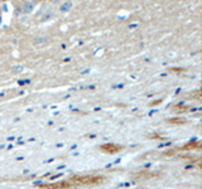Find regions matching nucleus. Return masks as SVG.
<instances>
[{"instance_id": "obj_1", "label": "nucleus", "mask_w": 202, "mask_h": 189, "mask_svg": "<svg viewBox=\"0 0 202 189\" xmlns=\"http://www.w3.org/2000/svg\"><path fill=\"white\" fill-rule=\"evenodd\" d=\"M34 8V4L33 3H24V6H23V11L25 14H29Z\"/></svg>"}, {"instance_id": "obj_2", "label": "nucleus", "mask_w": 202, "mask_h": 189, "mask_svg": "<svg viewBox=\"0 0 202 189\" xmlns=\"http://www.w3.org/2000/svg\"><path fill=\"white\" fill-rule=\"evenodd\" d=\"M71 8H72V3H71V2H66V3H63V5H61L60 10H61L62 13H66V11H68Z\"/></svg>"}]
</instances>
